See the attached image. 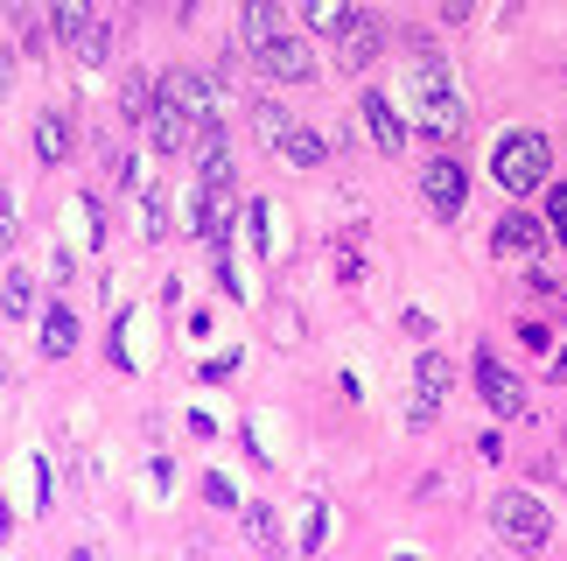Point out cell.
Wrapping results in <instances>:
<instances>
[{
  "label": "cell",
  "instance_id": "obj_1",
  "mask_svg": "<svg viewBox=\"0 0 567 561\" xmlns=\"http://www.w3.org/2000/svg\"><path fill=\"white\" fill-rule=\"evenodd\" d=\"M547 169H554V147L547 134H505L497 141V155H491V176L512 190V197H526V190L547 183Z\"/></svg>",
  "mask_w": 567,
  "mask_h": 561
},
{
  "label": "cell",
  "instance_id": "obj_2",
  "mask_svg": "<svg viewBox=\"0 0 567 561\" xmlns=\"http://www.w3.org/2000/svg\"><path fill=\"white\" fill-rule=\"evenodd\" d=\"M491 527L505 533L512 548H539L554 533V512L539 506L533 491H497V499H491Z\"/></svg>",
  "mask_w": 567,
  "mask_h": 561
},
{
  "label": "cell",
  "instance_id": "obj_3",
  "mask_svg": "<svg viewBox=\"0 0 567 561\" xmlns=\"http://www.w3.org/2000/svg\"><path fill=\"white\" fill-rule=\"evenodd\" d=\"M252 63H259L267 78H280V84H309V78H316L309 42H295V35H274L267 50H252Z\"/></svg>",
  "mask_w": 567,
  "mask_h": 561
},
{
  "label": "cell",
  "instance_id": "obj_4",
  "mask_svg": "<svg viewBox=\"0 0 567 561\" xmlns=\"http://www.w3.org/2000/svg\"><path fill=\"white\" fill-rule=\"evenodd\" d=\"M421 190H427V204H434V218H455L463 211V197H470V176H463V162H427L421 169Z\"/></svg>",
  "mask_w": 567,
  "mask_h": 561
},
{
  "label": "cell",
  "instance_id": "obj_5",
  "mask_svg": "<svg viewBox=\"0 0 567 561\" xmlns=\"http://www.w3.org/2000/svg\"><path fill=\"white\" fill-rule=\"evenodd\" d=\"M476 386H484V407H491V415H526V386H518L491 351H476Z\"/></svg>",
  "mask_w": 567,
  "mask_h": 561
},
{
  "label": "cell",
  "instance_id": "obj_6",
  "mask_svg": "<svg viewBox=\"0 0 567 561\" xmlns=\"http://www.w3.org/2000/svg\"><path fill=\"white\" fill-rule=\"evenodd\" d=\"M155 92H162V105H176V113H189L196 126H210V78H196V71H168Z\"/></svg>",
  "mask_w": 567,
  "mask_h": 561
},
{
  "label": "cell",
  "instance_id": "obj_7",
  "mask_svg": "<svg viewBox=\"0 0 567 561\" xmlns=\"http://www.w3.org/2000/svg\"><path fill=\"white\" fill-rule=\"evenodd\" d=\"M539 239H547V225H539L533 211H505V218H497V232H491L497 253H539Z\"/></svg>",
  "mask_w": 567,
  "mask_h": 561
},
{
  "label": "cell",
  "instance_id": "obj_8",
  "mask_svg": "<svg viewBox=\"0 0 567 561\" xmlns=\"http://www.w3.org/2000/svg\"><path fill=\"white\" fill-rule=\"evenodd\" d=\"M196 232H204V239H225L231 232V183H204V197H196Z\"/></svg>",
  "mask_w": 567,
  "mask_h": 561
},
{
  "label": "cell",
  "instance_id": "obj_9",
  "mask_svg": "<svg viewBox=\"0 0 567 561\" xmlns=\"http://www.w3.org/2000/svg\"><path fill=\"white\" fill-rule=\"evenodd\" d=\"M413 386H421V400H413V421H427L434 407H442V394H449V358H442V351H427V358H421V373H413Z\"/></svg>",
  "mask_w": 567,
  "mask_h": 561
},
{
  "label": "cell",
  "instance_id": "obj_10",
  "mask_svg": "<svg viewBox=\"0 0 567 561\" xmlns=\"http://www.w3.org/2000/svg\"><path fill=\"white\" fill-rule=\"evenodd\" d=\"M364 120H372V141L385 147V155H400V147H406V126H400V113H392V99L364 92Z\"/></svg>",
  "mask_w": 567,
  "mask_h": 561
},
{
  "label": "cell",
  "instance_id": "obj_11",
  "mask_svg": "<svg viewBox=\"0 0 567 561\" xmlns=\"http://www.w3.org/2000/svg\"><path fill=\"white\" fill-rule=\"evenodd\" d=\"M379 42H385L379 21H351V29H343V50H337L343 71H364V63H379Z\"/></svg>",
  "mask_w": 567,
  "mask_h": 561
},
{
  "label": "cell",
  "instance_id": "obj_12",
  "mask_svg": "<svg viewBox=\"0 0 567 561\" xmlns=\"http://www.w3.org/2000/svg\"><path fill=\"white\" fill-rule=\"evenodd\" d=\"M35 155L50 162V169L71 155V120H63V113H42V120H35Z\"/></svg>",
  "mask_w": 567,
  "mask_h": 561
},
{
  "label": "cell",
  "instance_id": "obj_13",
  "mask_svg": "<svg viewBox=\"0 0 567 561\" xmlns=\"http://www.w3.org/2000/svg\"><path fill=\"white\" fill-rule=\"evenodd\" d=\"M421 126H427V134H463V99H455V92H442V99H421Z\"/></svg>",
  "mask_w": 567,
  "mask_h": 561
},
{
  "label": "cell",
  "instance_id": "obj_14",
  "mask_svg": "<svg viewBox=\"0 0 567 561\" xmlns=\"http://www.w3.org/2000/svg\"><path fill=\"white\" fill-rule=\"evenodd\" d=\"M238 29H246V42H252V50H267V42L280 35V8H274V0H246Z\"/></svg>",
  "mask_w": 567,
  "mask_h": 561
},
{
  "label": "cell",
  "instance_id": "obj_15",
  "mask_svg": "<svg viewBox=\"0 0 567 561\" xmlns=\"http://www.w3.org/2000/svg\"><path fill=\"white\" fill-rule=\"evenodd\" d=\"M42 351H50V358H71L78 351V316L71 309H50V316H42Z\"/></svg>",
  "mask_w": 567,
  "mask_h": 561
},
{
  "label": "cell",
  "instance_id": "obj_16",
  "mask_svg": "<svg viewBox=\"0 0 567 561\" xmlns=\"http://www.w3.org/2000/svg\"><path fill=\"white\" fill-rule=\"evenodd\" d=\"M50 29L63 42H78L84 29H92V0H50Z\"/></svg>",
  "mask_w": 567,
  "mask_h": 561
},
{
  "label": "cell",
  "instance_id": "obj_17",
  "mask_svg": "<svg viewBox=\"0 0 567 561\" xmlns=\"http://www.w3.org/2000/svg\"><path fill=\"white\" fill-rule=\"evenodd\" d=\"M301 14H309V29H330V35H343L351 29V0H301Z\"/></svg>",
  "mask_w": 567,
  "mask_h": 561
},
{
  "label": "cell",
  "instance_id": "obj_18",
  "mask_svg": "<svg viewBox=\"0 0 567 561\" xmlns=\"http://www.w3.org/2000/svg\"><path fill=\"white\" fill-rule=\"evenodd\" d=\"M155 84H141V78H126V92H120V105H126V120H155Z\"/></svg>",
  "mask_w": 567,
  "mask_h": 561
},
{
  "label": "cell",
  "instance_id": "obj_19",
  "mask_svg": "<svg viewBox=\"0 0 567 561\" xmlns=\"http://www.w3.org/2000/svg\"><path fill=\"white\" fill-rule=\"evenodd\" d=\"M71 50H78V63H105V50H113V35H105L99 21H92V29H84V35L71 42Z\"/></svg>",
  "mask_w": 567,
  "mask_h": 561
},
{
  "label": "cell",
  "instance_id": "obj_20",
  "mask_svg": "<svg viewBox=\"0 0 567 561\" xmlns=\"http://www.w3.org/2000/svg\"><path fill=\"white\" fill-rule=\"evenodd\" d=\"M280 147H288V155H295L301 169H316V162H322V141H316V134H301V126H295V134L280 141Z\"/></svg>",
  "mask_w": 567,
  "mask_h": 561
},
{
  "label": "cell",
  "instance_id": "obj_21",
  "mask_svg": "<svg viewBox=\"0 0 567 561\" xmlns=\"http://www.w3.org/2000/svg\"><path fill=\"white\" fill-rule=\"evenodd\" d=\"M252 113H259V134H267V141H288L295 134V120L280 113V105H252Z\"/></svg>",
  "mask_w": 567,
  "mask_h": 561
},
{
  "label": "cell",
  "instance_id": "obj_22",
  "mask_svg": "<svg viewBox=\"0 0 567 561\" xmlns=\"http://www.w3.org/2000/svg\"><path fill=\"white\" fill-rule=\"evenodd\" d=\"M547 225H554V239L567 246V183H554V190H547Z\"/></svg>",
  "mask_w": 567,
  "mask_h": 561
},
{
  "label": "cell",
  "instance_id": "obj_23",
  "mask_svg": "<svg viewBox=\"0 0 567 561\" xmlns=\"http://www.w3.org/2000/svg\"><path fill=\"white\" fill-rule=\"evenodd\" d=\"M8 316H29V274H8Z\"/></svg>",
  "mask_w": 567,
  "mask_h": 561
},
{
  "label": "cell",
  "instance_id": "obj_24",
  "mask_svg": "<svg viewBox=\"0 0 567 561\" xmlns=\"http://www.w3.org/2000/svg\"><path fill=\"white\" fill-rule=\"evenodd\" d=\"M470 8H476V0H442V14H449V21H470Z\"/></svg>",
  "mask_w": 567,
  "mask_h": 561
}]
</instances>
